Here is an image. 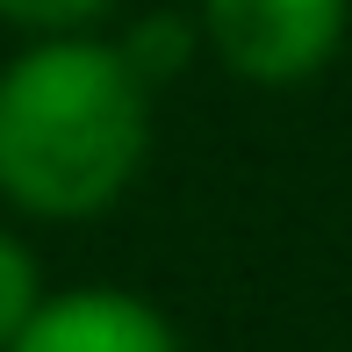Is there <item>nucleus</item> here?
I'll return each mask as SVG.
<instances>
[{
	"instance_id": "39448f33",
	"label": "nucleus",
	"mask_w": 352,
	"mask_h": 352,
	"mask_svg": "<svg viewBox=\"0 0 352 352\" xmlns=\"http://www.w3.org/2000/svg\"><path fill=\"white\" fill-rule=\"evenodd\" d=\"M187 51H195V29L180 22V14H144L130 29V43H122V58L137 65V79L151 87V79H173L187 65Z\"/></svg>"
},
{
	"instance_id": "423d86ee",
	"label": "nucleus",
	"mask_w": 352,
	"mask_h": 352,
	"mask_svg": "<svg viewBox=\"0 0 352 352\" xmlns=\"http://www.w3.org/2000/svg\"><path fill=\"white\" fill-rule=\"evenodd\" d=\"M108 8L116 0H0V22L36 29V43H51V36H87Z\"/></svg>"
},
{
	"instance_id": "f03ea898",
	"label": "nucleus",
	"mask_w": 352,
	"mask_h": 352,
	"mask_svg": "<svg viewBox=\"0 0 352 352\" xmlns=\"http://www.w3.org/2000/svg\"><path fill=\"white\" fill-rule=\"evenodd\" d=\"M352 0H201V43L237 79L295 87L338 58Z\"/></svg>"
},
{
	"instance_id": "f257e3e1",
	"label": "nucleus",
	"mask_w": 352,
	"mask_h": 352,
	"mask_svg": "<svg viewBox=\"0 0 352 352\" xmlns=\"http://www.w3.org/2000/svg\"><path fill=\"white\" fill-rule=\"evenodd\" d=\"M151 151V87L101 36H51L0 65V195L79 223L122 201Z\"/></svg>"
},
{
	"instance_id": "7ed1b4c3",
	"label": "nucleus",
	"mask_w": 352,
	"mask_h": 352,
	"mask_svg": "<svg viewBox=\"0 0 352 352\" xmlns=\"http://www.w3.org/2000/svg\"><path fill=\"white\" fill-rule=\"evenodd\" d=\"M8 352H180V338L130 287H58Z\"/></svg>"
},
{
	"instance_id": "20e7f679",
	"label": "nucleus",
	"mask_w": 352,
	"mask_h": 352,
	"mask_svg": "<svg viewBox=\"0 0 352 352\" xmlns=\"http://www.w3.org/2000/svg\"><path fill=\"white\" fill-rule=\"evenodd\" d=\"M36 309H43V266L14 230H0V352L29 331Z\"/></svg>"
}]
</instances>
